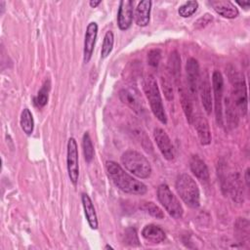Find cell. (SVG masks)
<instances>
[{
    "mask_svg": "<svg viewBox=\"0 0 250 250\" xmlns=\"http://www.w3.org/2000/svg\"><path fill=\"white\" fill-rule=\"evenodd\" d=\"M175 188L182 200L188 207L197 208L199 206V188L195 181L188 174H181L176 180Z\"/></svg>",
    "mask_w": 250,
    "mask_h": 250,
    "instance_id": "obj_4",
    "label": "cell"
},
{
    "mask_svg": "<svg viewBox=\"0 0 250 250\" xmlns=\"http://www.w3.org/2000/svg\"><path fill=\"white\" fill-rule=\"evenodd\" d=\"M153 138L163 157L167 160H172L175 156V150L167 133L161 128H155L153 131Z\"/></svg>",
    "mask_w": 250,
    "mask_h": 250,
    "instance_id": "obj_10",
    "label": "cell"
},
{
    "mask_svg": "<svg viewBox=\"0 0 250 250\" xmlns=\"http://www.w3.org/2000/svg\"><path fill=\"white\" fill-rule=\"evenodd\" d=\"M160 80H161L162 90L164 92L166 99L168 101H172L174 98V92H173V87H172L171 81L167 77H164V76H161Z\"/></svg>",
    "mask_w": 250,
    "mask_h": 250,
    "instance_id": "obj_31",
    "label": "cell"
},
{
    "mask_svg": "<svg viewBox=\"0 0 250 250\" xmlns=\"http://www.w3.org/2000/svg\"><path fill=\"white\" fill-rule=\"evenodd\" d=\"M142 235L145 239L153 242V243H160L165 239V232L163 229L155 225H146L143 230Z\"/></svg>",
    "mask_w": 250,
    "mask_h": 250,
    "instance_id": "obj_20",
    "label": "cell"
},
{
    "mask_svg": "<svg viewBox=\"0 0 250 250\" xmlns=\"http://www.w3.org/2000/svg\"><path fill=\"white\" fill-rule=\"evenodd\" d=\"M133 21V2L122 0L119 3L117 13V24L121 30H127Z\"/></svg>",
    "mask_w": 250,
    "mask_h": 250,
    "instance_id": "obj_12",
    "label": "cell"
},
{
    "mask_svg": "<svg viewBox=\"0 0 250 250\" xmlns=\"http://www.w3.org/2000/svg\"><path fill=\"white\" fill-rule=\"evenodd\" d=\"M236 3H237L239 6L243 7L244 9H248V7H249V5H250V2H249V1H242V2L237 1Z\"/></svg>",
    "mask_w": 250,
    "mask_h": 250,
    "instance_id": "obj_34",
    "label": "cell"
},
{
    "mask_svg": "<svg viewBox=\"0 0 250 250\" xmlns=\"http://www.w3.org/2000/svg\"><path fill=\"white\" fill-rule=\"evenodd\" d=\"M67 173L70 182L75 186L79 177V164H78V149L74 138H69L67 142V154H66Z\"/></svg>",
    "mask_w": 250,
    "mask_h": 250,
    "instance_id": "obj_8",
    "label": "cell"
},
{
    "mask_svg": "<svg viewBox=\"0 0 250 250\" xmlns=\"http://www.w3.org/2000/svg\"><path fill=\"white\" fill-rule=\"evenodd\" d=\"M209 4L214 9V11L227 19H234L238 16L237 8L228 0H212Z\"/></svg>",
    "mask_w": 250,
    "mask_h": 250,
    "instance_id": "obj_15",
    "label": "cell"
},
{
    "mask_svg": "<svg viewBox=\"0 0 250 250\" xmlns=\"http://www.w3.org/2000/svg\"><path fill=\"white\" fill-rule=\"evenodd\" d=\"M121 163L130 173L141 179H146L151 174L149 161L139 151L129 149L121 156Z\"/></svg>",
    "mask_w": 250,
    "mask_h": 250,
    "instance_id": "obj_3",
    "label": "cell"
},
{
    "mask_svg": "<svg viewBox=\"0 0 250 250\" xmlns=\"http://www.w3.org/2000/svg\"><path fill=\"white\" fill-rule=\"evenodd\" d=\"M98 34V24L94 21L90 22L87 26L84 40V62H88L91 60L96 39Z\"/></svg>",
    "mask_w": 250,
    "mask_h": 250,
    "instance_id": "obj_14",
    "label": "cell"
},
{
    "mask_svg": "<svg viewBox=\"0 0 250 250\" xmlns=\"http://www.w3.org/2000/svg\"><path fill=\"white\" fill-rule=\"evenodd\" d=\"M105 167L108 177L120 190L136 195H143L146 192V186L125 172L116 162L106 161Z\"/></svg>",
    "mask_w": 250,
    "mask_h": 250,
    "instance_id": "obj_1",
    "label": "cell"
},
{
    "mask_svg": "<svg viewBox=\"0 0 250 250\" xmlns=\"http://www.w3.org/2000/svg\"><path fill=\"white\" fill-rule=\"evenodd\" d=\"M212 87L215 98V114L219 125H223V94H224V78L219 70H215L212 74Z\"/></svg>",
    "mask_w": 250,
    "mask_h": 250,
    "instance_id": "obj_7",
    "label": "cell"
},
{
    "mask_svg": "<svg viewBox=\"0 0 250 250\" xmlns=\"http://www.w3.org/2000/svg\"><path fill=\"white\" fill-rule=\"evenodd\" d=\"M107 248H110V249H112V247H111V246H109V245H106V246L104 247V249H107Z\"/></svg>",
    "mask_w": 250,
    "mask_h": 250,
    "instance_id": "obj_36",
    "label": "cell"
},
{
    "mask_svg": "<svg viewBox=\"0 0 250 250\" xmlns=\"http://www.w3.org/2000/svg\"><path fill=\"white\" fill-rule=\"evenodd\" d=\"M89 4H90V6L92 7V8H96L98 5H100L101 4V0H91L90 2H89Z\"/></svg>",
    "mask_w": 250,
    "mask_h": 250,
    "instance_id": "obj_35",
    "label": "cell"
},
{
    "mask_svg": "<svg viewBox=\"0 0 250 250\" xmlns=\"http://www.w3.org/2000/svg\"><path fill=\"white\" fill-rule=\"evenodd\" d=\"M20 123H21V127L22 131L27 136L32 134L33 128H34V120H33L32 113L30 112V110L28 108H23V110L21 111Z\"/></svg>",
    "mask_w": 250,
    "mask_h": 250,
    "instance_id": "obj_23",
    "label": "cell"
},
{
    "mask_svg": "<svg viewBox=\"0 0 250 250\" xmlns=\"http://www.w3.org/2000/svg\"><path fill=\"white\" fill-rule=\"evenodd\" d=\"M124 239L125 242L131 246H139L140 245V241L137 235V232L134 229L129 228L125 230V234H124Z\"/></svg>",
    "mask_w": 250,
    "mask_h": 250,
    "instance_id": "obj_32",
    "label": "cell"
},
{
    "mask_svg": "<svg viewBox=\"0 0 250 250\" xmlns=\"http://www.w3.org/2000/svg\"><path fill=\"white\" fill-rule=\"evenodd\" d=\"M198 91L202 101L203 107L207 114H211L212 111V96H211V83L207 71L202 72L199 75Z\"/></svg>",
    "mask_w": 250,
    "mask_h": 250,
    "instance_id": "obj_11",
    "label": "cell"
},
{
    "mask_svg": "<svg viewBox=\"0 0 250 250\" xmlns=\"http://www.w3.org/2000/svg\"><path fill=\"white\" fill-rule=\"evenodd\" d=\"M186 72H187V81H188V93L191 99H196L200 71H199L198 62L195 59L189 58L187 61Z\"/></svg>",
    "mask_w": 250,
    "mask_h": 250,
    "instance_id": "obj_9",
    "label": "cell"
},
{
    "mask_svg": "<svg viewBox=\"0 0 250 250\" xmlns=\"http://www.w3.org/2000/svg\"><path fill=\"white\" fill-rule=\"evenodd\" d=\"M143 88L146 94V97L149 103L150 109L154 116L163 124L167 123V117L162 104V99L158 89L157 82L153 75L147 74L144 78Z\"/></svg>",
    "mask_w": 250,
    "mask_h": 250,
    "instance_id": "obj_2",
    "label": "cell"
},
{
    "mask_svg": "<svg viewBox=\"0 0 250 250\" xmlns=\"http://www.w3.org/2000/svg\"><path fill=\"white\" fill-rule=\"evenodd\" d=\"M81 200H82L85 217L87 219V222H88L90 228L92 229H98L97 214H96V210H95V207L93 205V202H92L90 196L87 193H82Z\"/></svg>",
    "mask_w": 250,
    "mask_h": 250,
    "instance_id": "obj_19",
    "label": "cell"
},
{
    "mask_svg": "<svg viewBox=\"0 0 250 250\" xmlns=\"http://www.w3.org/2000/svg\"><path fill=\"white\" fill-rule=\"evenodd\" d=\"M198 8V3L196 1H188L179 7L178 13L183 18H188L193 15Z\"/></svg>",
    "mask_w": 250,
    "mask_h": 250,
    "instance_id": "obj_28",
    "label": "cell"
},
{
    "mask_svg": "<svg viewBox=\"0 0 250 250\" xmlns=\"http://www.w3.org/2000/svg\"><path fill=\"white\" fill-rule=\"evenodd\" d=\"M141 209L149 214L150 216L156 218V219H163L164 218V213L163 211L153 202H144L141 205Z\"/></svg>",
    "mask_w": 250,
    "mask_h": 250,
    "instance_id": "obj_29",
    "label": "cell"
},
{
    "mask_svg": "<svg viewBox=\"0 0 250 250\" xmlns=\"http://www.w3.org/2000/svg\"><path fill=\"white\" fill-rule=\"evenodd\" d=\"M168 70L173 76V79L178 82L181 75V59L178 55V53L175 51L171 53L169 60H168Z\"/></svg>",
    "mask_w": 250,
    "mask_h": 250,
    "instance_id": "obj_22",
    "label": "cell"
},
{
    "mask_svg": "<svg viewBox=\"0 0 250 250\" xmlns=\"http://www.w3.org/2000/svg\"><path fill=\"white\" fill-rule=\"evenodd\" d=\"M113 43H114L113 33H112V31L108 30L104 37L103 46H102V50H101V57L103 59H105L106 57L109 56V54L111 53L112 48H113Z\"/></svg>",
    "mask_w": 250,
    "mask_h": 250,
    "instance_id": "obj_27",
    "label": "cell"
},
{
    "mask_svg": "<svg viewBox=\"0 0 250 250\" xmlns=\"http://www.w3.org/2000/svg\"><path fill=\"white\" fill-rule=\"evenodd\" d=\"M49 91H50V81L46 80L33 100V103L37 107H43L47 104Z\"/></svg>",
    "mask_w": 250,
    "mask_h": 250,
    "instance_id": "obj_25",
    "label": "cell"
},
{
    "mask_svg": "<svg viewBox=\"0 0 250 250\" xmlns=\"http://www.w3.org/2000/svg\"><path fill=\"white\" fill-rule=\"evenodd\" d=\"M119 99L120 101L127 104L130 108H132L135 112L139 113L142 110V104L138 97V95L128 88H123L119 91Z\"/></svg>",
    "mask_w": 250,
    "mask_h": 250,
    "instance_id": "obj_17",
    "label": "cell"
},
{
    "mask_svg": "<svg viewBox=\"0 0 250 250\" xmlns=\"http://www.w3.org/2000/svg\"><path fill=\"white\" fill-rule=\"evenodd\" d=\"M244 179H245V183H246V186H247V187H249V185H250V178H249V168H247V169H246V171H245Z\"/></svg>",
    "mask_w": 250,
    "mask_h": 250,
    "instance_id": "obj_33",
    "label": "cell"
},
{
    "mask_svg": "<svg viewBox=\"0 0 250 250\" xmlns=\"http://www.w3.org/2000/svg\"><path fill=\"white\" fill-rule=\"evenodd\" d=\"M151 1L143 0L141 1L135 10V21L139 26H146L149 22L150 18Z\"/></svg>",
    "mask_w": 250,
    "mask_h": 250,
    "instance_id": "obj_16",
    "label": "cell"
},
{
    "mask_svg": "<svg viewBox=\"0 0 250 250\" xmlns=\"http://www.w3.org/2000/svg\"><path fill=\"white\" fill-rule=\"evenodd\" d=\"M180 96H181V104H182V106H183V109H184V112L186 114V117L188 121V123H192V120H193V108H192V104L190 102V97L188 95V92L184 91V90H181L180 91Z\"/></svg>",
    "mask_w": 250,
    "mask_h": 250,
    "instance_id": "obj_24",
    "label": "cell"
},
{
    "mask_svg": "<svg viewBox=\"0 0 250 250\" xmlns=\"http://www.w3.org/2000/svg\"><path fill=\"white\" fill-rule=\"evenodd\" d=\"M157 198L171 217H173L174 219L182 218L184 214V209L178 198L174 195V193L171 191L167 185L162 184L158 187Z\"/></svg>",
    "mask_w": 250,
    "mask_h": 250,
    "instance_id": "obj_6",
    "label": "cell"
},
{
    "mask_svg": "<svg viewBox=\"0 0 250 250\" xmlns=\"http://www.w3.org/2000/svg\"><path fill=\"white\" fill-rule=\"evenodd\" d=\"M229 78L232 85V97L231 100L237 108V111L242 115L247 113V87L244 77L241 73L236 71L233 67L229 70Z\"/></svg>",
    "mask_w": 250,
    "mask_h": 250,
    "instance_id": "obj_5",
    "label": "cell"
},
{
    "mask_svg": "<svg viewBox=\"0 0 250 250\" xmlns=\"http://www.w3.org/2000/svg\"><path fill=\"white\" fill-rule=\"evenodd\" d=\"M226 119L229 127H235L238 122V111L235 107L231 98H226Z\"/></svg>",
    "mask_w": 250,
    "mask_h": 250,
    "instance_id": "obj_21",
    "label": "cell"
},
{
    "mask_svg": "<svg viewBox=\"0 0 250 250\" xmlns=\"http://www.w3.org/2000/svg\"><path fill=\"white\" fill-rule=\"evenodd\" d=\"M192 122L194 123V128L196 130L200 144L203 146L209 145L211 143V131L207 119L201 114H196L193 115Z\"/></svg>",
    "mask_w": 250,
    "mask_h": 250,
    "instance_id": "obj_13",
    "label": "cell"
},
{
    "mask_svg": "<svg viewBox=\"0 0 250 250\" xmlns=\"http://www.w3.org/2000/svg\"><path fill=\"white\" fill-rule=\"evenodd\" d=\"M82 147H83V154L86 162H91L94 158V146L88 132H85L82 138Z\"/></svg>",
    "mask_w": 250,
    "mask_h": 250,
    "instance_id": "obj_26",
    "label": "cell"
},
{
    "mask_svg": "<svg viewBox=\"0 0 250 250\" xmlns=\"http://www.w3.org/2000/svg\"><path fill=\"white\" fill-rule=\"evenodd\" d=\"M189 167L192 174L200 181L209 180V171L205 162L198 156L192 155L189 160Z\"/></svg>",
    "mask_w": 250,
    "mask_h": 250,
    "instance_id": "obj_18",
    "label": "cell"
},
{
    "mask_svg": "<svg viewBox=\"0 0 250 250\" xmlns=\"http://www.w3.org/2000/svg\"><path fill=\"white\" fill-rule=\"evenodd\" d=\"M161 61V51L159 49H152L147 54V62L151 67H157Z\"/></svg>",
    "mask_w": 250,
    "mask_h": 250,
    "instance_id": "obj_30",
    "label": "cell"
}]
</instances>
